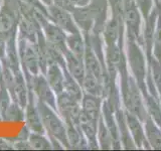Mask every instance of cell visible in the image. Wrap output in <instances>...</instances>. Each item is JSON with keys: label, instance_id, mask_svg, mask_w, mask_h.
<instances>
[{"label": "cell", "instance_id": "1", "mask_svg": "<svg viewBox=\"0 0 161 151\" xmlns=\"http://www.w3.org/2000/svg\"><path fill=\"white\" fill-rule=\"evenodd\" d=\"M45 134L50 140H58L64 148H69L67 137V126L57 110L36 100Z\"/></svg>", "mask_w": 161, "mask_h": 151}, {"label": "cell", "instance_id": "2", "mask_svg": "<svg viewBox=\"0 0 161 151\" xmlns=\"http://www.w3.org/2000/svg\"><path fill=\"white\" fill-rule=\"evenodd\" d=\"M17 47L20 65H21V70L24 74L25 79L27 80L31 76L42 73L36 43L17 38Z\"/></svg>", "mask_w": 161, "mask_h": 151}, {"label": "cell", "instance_id": "3", "mask_svg": "<svg viewBox=\"0 0 161 151\" xmlns=\"http://www.w3.org/2000/svg\"><path fill=\"white\" fill-rule=\"evenodd\" d=\"M122 93L124 103L128 110L135 116H137L141 121H145L146 112L143 107L141 96L138 92V89L136 87V84L133 79L127 77L123 78Z\"/></svg>", "mask_w": 161, "mask_h": 151}, {"label": "cell", "instance_id": "4", "mask_svg": "<svg viewBox=\"0 0 161 151\" xmlns=\"http://www.w3.org/2000/svg\"><path fill=\"white\" fill-rule=\"evenodd\" d=\"M29 90L33 93L37 101L50 106L57 110V95L49 86L44 74L39 73L26 80Z\"/></svg>", "mask_w": 161, "mask_h": 151}, {"label": "cell", "instance_id": "5", "mask_svg": "<svg viewBox=\"0 0 161 151\" xmlns=\"http://www.w3.org/2000/svg\"><path fill=\"white\" fill-rule=\"evenodd\" d=\"M57 112L65 124L79 125L80 103L63 92L57 96Z\"/></svg>", "mask_w": 161, "mask_h": 151}, {"label": "cell", "instance_id": "6", "mask_svg": "<svg viewBox=\"0 0 161 151\" xmlns=\"http://www.w3.org/2000/svg\"><path fill=\"white\" fill-rule=\"evenodd\" d=\"M128 59L130 63V68L137 80L140 89L145 92L144 88V78H145V59L142 52L138 45L132 39L128 38Z\"/></svg>", "mask_w": 161, "mask_h": 151}, {"label": "cell", "instance_id": "7", "mask_svg": "<svg viewBox=\"0 0 161 151\" xmlns=\"http://www.w3.org/2000/svg\"><path fill=\"white\" fill-rule=\"evenodd\" d=\"M47 19L50 22L58 25L59 28H62L67 34L80 31L75 22L72 12L64 10L53 4L47 6Z\"/></svg>", "mask_w": 161, "mask_h": 151}, {"label": "cell", "instance_id": "8", "mask_svg": "<svg viewBox=\"0 0 161 151\" xmlns=\"http://www.w3.org/2000/svg\"><path fill=\"white\" fill-rule=\"evenodd\" d=\"M24 123L25 126L30 130V132L45 134L43 125L42 122L39 111L36 104V98L33 93L29 90L28 101L24 108Z\"/></svg>", "mask_w": 161, "mask_h": 151}, {"label": "cell", "instance_id": "9", "mask_svg": "<svg viewBox=\"0 0 161 151\" xmlns=\"http://www.w3.org/2000/svg\"><path fill=\"white\" fill-rule=\"evenodd\" d=\"M40 27H42V31L45 40H47V42L49 45L59 49L63 53L67 52L68 48L67 44H65L67 33L62 28H59L54 23L50 22L48 19L45 20L43 23H42Z\"/></svg>", "mask_w": 161, "mask_h": 151}, {"label": "cell", "instance_id": "10", "mask_svg": "<svg viewBox=\"0 0 161 151\" xmlns=\"http://www.w3.org/2000/svg\"><path fill=\"white\" fill-rule=\"evenodd\" d=\"M14 73V72H13ZM29 95V88L26 82V79L24 77L22 70L14 73V86L10 92L12 101L17 102L19 105H21L23 108L27 104Z\"/></svg>", "mask_w": 161, "mask_h": 151}, {"label": "cell", "instance_id": "11", "mask_svg": "<svg viewBox=\"0 0 161 151\" xmlns=\"http://www.w3.org/2000/svg\"><path fill=\"white\" fill-rule=\"evenodd\" d=\"M98 122L99 120H94L89 118L86 115L82 109H80V117H79V126L84 136L88 141L89 147L91 148H98L97 143V132H98Z\"/></svg>", "mask_w": 161, "mask_h": 151}, {"label": "cell", "instance_id": "12", "mask_svg": "<svg viewBox=\"0 0 161 151\" xmlns=\"http://www.w3.org/2000/svg\"><path fill=\"white\" fill-rule=\"evenodd\" d=\"M49 86L53 90L55 95L64 92V68L57 63H50L44 73Z\"/></svg>", "mask_w": 161, "mask_h": 151}, {"label": "cell", "instance_id": "13", "mask_svg": "<svg viewBox=\"0 0 161 151\" xmlns=\"http://www.w3.org/2000/svg\"><path fill=\"white\" fill-rule=\"evenodd\" d=\"M72 14L75 24L80 31L83 33L92 32L94 27V15L89 4L82 7H75Z\"/></svg>", "mask_w": 161, "mask_h": 151}, {"label": "cell", "instance_id": "14", "mask_svg": "<svg viewBox=\"0 0 161 151\" xmlns=\"http://www.w3.org/2000/svg\"><path fill=\"white\" fill-rule=\"evenodd\" d=\"M124 17L128 29V38L134 40V42L136 40L138 42L140 36L141 19L137 7L135 6L134 3L124 9Z\"/></svg>", "mask_w": 161, "mask_h": 151}, {"label": "cell", "instance_id": "15", "mask_svg": "<svg viewBox=\"0 0 161 151\" xmlns=\"http://www.w3.org/2000/svg\"><path fill=\"white\" fill-rule=\"evenodd\" d=\"M89 5L94 15V27L92 32L100 34L103 31L106 19H107V1L106 0H91Z\"/></svg>", "mask_w": 161, "mask_h": 151}, {"label": "cell", "instance_id": "16", "mask_svg": "<svg viewBox=\"0 0 161 151\" xmlns=\"http://www.w3.org/2000/svg\"><path fill=\"white\" fill-rule=\"evenodd\" d=\"M64 55L65 68H67L68 72L75 80L78 81V83L80 86H82L84 78H85V74H86L84 59L75 57V55L70 53L69 49L64 53Z\"/></svg>", "mask_w": 161, "mask_h": 151}, {"label": "cell", "instance_id": "17", "mask_svg": "<svg viewBox=\"0 0 161 151\" xmlns=\"http://www.w3.org/2000/svg\"><path fill=\"white\" fill-rule=\"evenodd\" d=\"M80 109L89 118L98 121L101 117V98L85 93L80 101Z\"/></svg>", "mask_w": 161, "mask_h": 151}, {"label": "cell", "instance_id": "18", "mask_svg": "<svg viewBox=\"0 0 161 151\" xmlns=\"http://www.w3.org/2000/svg\"><path fill=\"white\" fill-rule=\"evenodd\" d=\"M67 126V137L69 148H88V141L84 136L79 125L65 124Z\"/></svg>", "mask_w": 161, "mask_h": 151}, {"label": "cell", "instance_id": "19", "mask_svg": "<svg viewBox=\"0 0 161 151\" xmlns=\"http://www.w3.org/2000/svg\"><path fill=\"white\" fill-rule=\"evenodd\" d=\"M65 44L67 48L73 54L79 59H84L85 49H86V40L85 36H83L82 32H75V33H69L67 34L65 38Z\"/></svg>", "mask_w": 161, "mask_h": 151}, {"label": "cell", "instance_id": "20", "mask_svg": "<svg viewBox=\"0 0 161 151\" xmlns=\"http://www.w3.org/2000/svg\"><path fill=\"white\" fill-rule=\"evenodd\" d=\"M107 64H108V69L110 72V78L113 77V75L116 74V70L120 69L123 64V57L122 53L115 43L107 45Z\"/></svg>", "mask_w": 161, "mask_h": 151}, {"label": "cell", "instance_id": "21", "mask_svg": "<svg viewBox=\"0 0 161 151\" xmlns=\"http://www.w3.org/2000/svg\"><path fill=\"white\" fill-rule=\"evenodd\" d=\"M120 26H122L121 17L115 16V15H113V17L109 21L106 22L103 29V34H104L105 42L107 45L116 42V40H117L120 34V30H121Z\"/></svg>", "mask_w": 161, "mask_h": 151}, {"label": "cell", "instance_id": "22", "mask_svg": "<svg viewBox=\"0 0 161 151\" xmlns=\"http://www.w3.org/2000/svg\"><path fill=\"white\" fill-rule=\"evenodd\" d=\"M64 92L67 93L69 96H70L72 98L75 100H77L78 102L80 103L84 95V90L82 88L77 80H75L72 76L69 75L68 72L67 68H64Z\"/></svg>", "mask_w": 161, "mask_h": 151}, {"label": "cell", "instance_id": "23", "mask_svg": "<svg viewBox=\"0 0 161 151\" xmlns=\"http://www.w3.org/2000/svg\"><path fill=\"white\" fill-rule=\"evenodd\" d=\"M82 88L85 93L99 96V97L102 96L103 91H104L103 82H101L98 78H96L93 74H91L89 72H86L85 74Z\"/></svg>", "mask_w": 161, "mask_h": 151}, {"label": "cell", "instance_id": "24", "mask_svg": "<svg viewBox=\"0 0 161 151\" xmlns=\"http://www.w3.org/2000/svg\"><path fill=\"white\" fill-rule=\"evenodd\" d=\"M2 121H5V122H22L24 121V108L17 102L12 101L2 114Z\"/></svg>", "mask_w": 161, "mask_h": 151}, {"label": "cell", "instance_id": "25", "mask_svg": "<svg viewBox=\"0 0 161 151\" xmlns=\"http://www.w3.org/2000/svg\"><path fill=\"white\" fill-rule=\"evenodd\" d=\"M127 124L128 127L131 130V133H132L134 140L136 144H137L138 147L142 146V143L144 142V133H143V129L141 127V124L138 121L137 117L134 114H127Z\"/></svg>", "mask_w": 161, "mask_h": 151}, {"label": "cell", "instance_id": "26", "mask_svg": "<svg viewBox=\"0 0 161 151\" xmlns=\"http://www.w3.org/2000/svg\"><path fill=\"white\" fill-rule=\"evenodd\" d=\"M28 141L31 145L32 149L36 150H50L53 149V145L50 139L47 134L30 132L28 136Z\"/></svg>", "mask_w": 161, "mask_h": 151}, {"label": "cell", "instance_id": "27", "mask_svg": "<svg viewBox=\"0 0 161 151\" xmlns=\"http://www.w3.org/2000/svg\"><path fill=\"white\" fill-rule=\"evenodd\" d=\"M156 14L157 12H152L149 17L146 19V26H145V32H144V39H145V47L147 49L148 58H150V52L151 48L153 45V36H154V30H155V21H156Z\"/></svg>", "mask_w": 161, "mask_h": 151}, {"label": "cell", "instance_id": "28", "mask_svg": "<svg viewBox=\"0 0 161 151\" xmlns=\"http://www.w3.org/2000/svg\"><path fill=\"white\" fill-rule=\"evenodd\" d=\"M97 135H98V141L100 143V146L103 149H110L112 147L113 144L112 136H111V133L107 127V125L104 123V120L102 117L99 118Z\"/></svg>", "mask_w": 161, "mask_h": 151}, {"label": "cell", "instance_id": "29", "mask_svg": "<svg viewBox=\"0 0 161 151\" xmlns=\"http://www.w3.org/2000/svg\"><path fill=\"white\" fill-rule=\"evenodd\" d=\"M146 132L152 147L155 149H161V131L149 119L146 121Z\"/></svg>", "mask_w": 161, "mask_h": 151}, {"label": "cell", "instance_id": "30", "mask_svg": "<svg viewBox=\"0 0 161 151\" xmlns=\"http://www.w3.org/2000/svg\"><path fill=\"white\" fill-rule=\"evenodd\" d=\"M146 101H147V106L151 116L153 117L155 122L158 124V126L161 127V109L159 107L157 99H156V96L147 95L146 96Z\"/></svg>", "mask_w": 161, "mask_h": 151}, {"label": "cell", "instance_id": "31", "mask_svg": "<svg viewBox=\"0 0 161 151\" xmlns=\"http://www.w3.org/2000/svg\"><path fill=\"white\" fill-rule=\"evenodd\" d=\"M153 52L155 59L161 63V15L157 18L156 22V28L154 30V36H153Z\"/></svg>", "mask_w": 161, "mask_h": 151}, {"label": "cell", "instance_id": "32", "mask_svg": "<svg viewBox=\"0 0 161 151\" xmlns=\"http://www.w3.org/2000/svg\"><path fill=\"white\" fill-rule=\"evenodd\" d=\"M11 102L12 98L9 94L7 88L2 83H0V113H1V116Z\"/></svg>", "mask_w": 161, "mask_h": 151}, {"label": "cell", "instance_id": "33", "mask_svg": "<svg viewBox=\"0 0 161 151\" xmlns=\"http://www.w3.org/2000/svg\"><path fill=\"white\" fill-rule=\"evenodd\" d=\"M151 63H152V72H153L154 82L161 97V63L158 62L156 59L151 60Z\"/></svg>", "mask_w": 161, "mask_h": 151}, {"label": "cell", "instance_id": "34", "mask_svg": "<svg viewBox=\"0 0 161 151\" xmlns=\"http://www.w3.org/2000/svg\"><path fill=\"white\" fill-rule=\"evenodd\" d=\"M135 2L140 9L141 13L143 14L144 18L147 19L151 13V10H152V0H135Z\"/></svg>", "mask_w": 161, "mask_h": 151}, {"label": "cell", "instance_id": "35", "mask_svg": "<svg viewBox=\"0 0 161 151\" xmlns=\"http://www.w3.org/2000/svg\"><path fill=\"white\" fill-rule=\"evenodd\" d=\"M13 148L17 150H32L31 145H30L28 139H20L17 138L15 141H12Z\"/></svg>", "mask_w": 161, "mask_h": 151}, {"label": "cell", "instance_id": "36", "mask_svg": "<svg viewBox=\"0 0 161 151\" xmlns=\"http://www.w3.org/2000/svg\"><path fill=\"white\" fill-rule=\"evenodd\" d=\"M53 4L69 12H73V10L75 8L70 2V0H53Z\"/></svg>", "mask_w": 161, "mask_h": 151}, {"label": "cell", "instance_id": "37", "mask_svg": "<svg viewBox=\"0 0 161 151\" xmlns=\"http://www.w3.org/2000/svg\"><path fill=\"white\" fill-rule=\"evenodd\" d=\"M12 149H14L12 141H9L4 138H0V150H12Z\"/></svg>", "mask_w": 161, "mask_h": 151}, {"label": "cell", "instance_id": "38", "mask_svg": "<svg viewBox=\"0 0 161 151\" xmlns=\"http://www.w3.org/2000/svg\"><path fill=\"white\" fill-rule=\"evenodd\" d=\"M70 2L73 3L75 7H82L88 5L91 2V0H70Z\"/></svg>", "mask_w": 161, "mask_h": 151}, {"label": "cell", "instance_id": "39", "mask_svg": "<svg viewBox=\"0 0 161 151\" xmlns=\"http://www.w3.org/2000/svg\"><path fill=\"white\" fill-rule=\"evenodd\" d=\"M122 1H123V5H124V9L134 3V0H122Z\"/></svg>", "mask_w": 161, "mask_h": 151}, {"label": "cell", "instance_id": "40", "mask_svg": "<svg viewBox=\"0 0 161 151\" xmlns=\"http://www.w3.org/2000/svg\"><path fill=\"white\" fill-rule=\"evenodd\" d=\"M40 2H42L45 6H49L50 4H53V0H39Z\"/></svg>", "mask_w": 161, "mask_h": 151}, {"label": "cell", "instance_id": "41", "mask_svg": "<svg viewBox=\"0 0 161 151\" xmlns=\"http://www.w3.org/2000/svg\"><path fill=\"white\" fill-rule=\"evenodd\" d=\"M160 2H161V0H160Z\"/></svg>", "mask_w": 161, "mask_h": 151}]
</instances>
